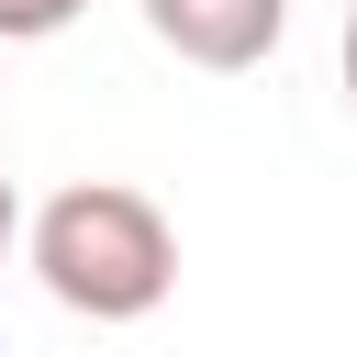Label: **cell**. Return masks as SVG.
Masks as SVG:
<instances>
[{
    "mask_svg": "<svg viewBox=\"0 0 357 357\" xmlns=\"http://www.w3.org/2000/svg\"><path fill=\"white\" fill-rule=\"evenodd\" d=\"M22 245H33V279L89 324H145L178 290V223L134 178H67L56 201H33Z\"/></svg>",
    "mask_w": 357,
    "mask_h": 357,
    "instance_id": "6da1fadb",
    "label": "cell"
},
{
    "mask_svg": "<svg viewBox=\"0 0 357 357\" xmlns=\"http://www.w3.org/2000/svg\"><path fill=\"white\" fill-rule=\"evenodd\" d=\"M145 33L178 56V67H212V78H245L279 56L290 33V0H145Z\"/></svg>",
    "mask_w": 357,
    "mask_h": 357,
    "instance_id": "7a4b0ae2",
    "label": "cell"
},
{
    "mask_svg": "<svg viewBox=\"0 0 357 357\" xmlns=\"http://www.w3.org/2000/svg\"><path fill=\"white\" fill-rule=\"evenodd\" d=\"M89 0H0V45H45V33H67Z\"/></svg>",
    "mask_w": 357,
    "mask_h": 357,
    "instance_id": "3957f363",
    "label": "cell"
},
{
    "mask_svg": "<svg viewBox=\"0 0 357 357\" xmlns=\"http://www.w3.org/2000/svg\"><path fill=\"white\" fill-rule=\"evenodd\" d=\"M22 223H33V212H22V190H11V178H0V257H11V245H22Z\"/></svg>",
    "mask_w": 357,
    "mask_h": 357,
    "instance_id": "277c9868",
    "label": "cell"
},
{
    "mask_svg": "<svg viewBox=\"0 0 357 357\" xmlns=\"http://www.w3.org/2000/svg\"><path fill=\"white\" fill-rule=\"evenodd\" d=\"M346 112H357V0H346Z\"/></svg>",
    "mask_w": 357,
    "mask_h": 357,
    "instance_id": "5b68a950",
    "label": "cell"
}]
</instances>
